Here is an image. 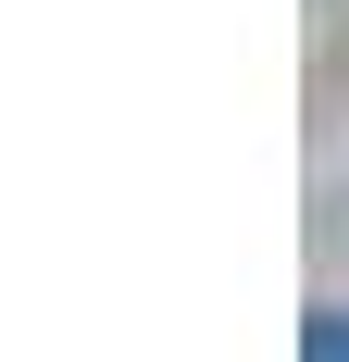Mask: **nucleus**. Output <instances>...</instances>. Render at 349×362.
Returning a JSON list of instances; mask_svg holds the SVG:
<instances>
[{
    "label": "nucleus",
    "mask_w": 349,
    "mask_h": 362,
    "mask_svg": "<svg viewBox=\"0 0 349 362\" xmlns=\"http://www.w3.org/2000/svg\"><path fill=\"white\" fill-rule=\"evenodd\" d=\"M300 362H349V300H312L300 313Z\"/></svg>",
    "instance_id": "f257e3e1"
}]
</instances>
